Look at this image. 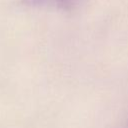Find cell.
<instances>
[{"label": "cell", "instance_id": "cell-1", "mask_svg": "<svg viewBox=\"0 0 128 128\" xmlns=\"http://www.w3.org/2000/svg\"><path fill=\"white\" fill-rule=\"evenodd\" d=\"M83 0H22V3L31 7L54 8L63 11H72L78 8Z\"/></svg>", "mask_w": 128, "mask_h": 128}]
</instances>
